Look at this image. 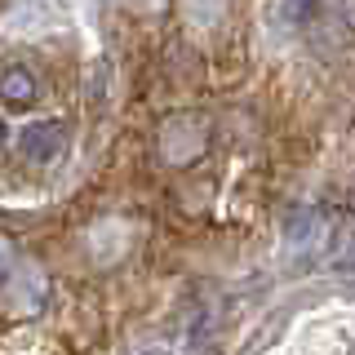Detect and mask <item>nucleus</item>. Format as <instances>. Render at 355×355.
<instances>
[{
    "instance_id": "nucleus-1",
    "label": "nucleus",
    "mask_w": 355,
    "mask_h": 355,
    "mask_svg": "<svg viewBox=\"0 0 355 355\" xmlns=\"http://www.w3.org/2000/svg\"><path fill=\"white\" fill-rule=\"evenodd\" d=\"M209 147V129L200 125L196 116H173V120H164V129H160V155H164V164H191L200 160Z\"/></svg>"
},
{
    "instance_id": "nucleus-2",
    "label": "nucleus",
    "mask_w": 355,
    "mask_h": 355,
    "mask_svg": "<svg viewBox=\"0 0 355 355\" xmlns=\"http://www.w3.org/2000/svg\"><path fill=\"white\" fill-rule=\"evenodd\" d=\"M44 293H49V284H44L40 266H14L9 271V280L0 284V302L9 306V315H31V311H40Z\"/></svg>"
},
{
    "instance_id": "nucleus-3",
    "label": "nucleus",
    "mask_w": 355,
    "mask_h": 355,
    "mask_svg": "<svg viewBox=\"0 0 355 355\" xmlns=\"http://www.w3.org/2000/svg\"><path fill=\"white\" fill-rule=\"evenodd\" d=\"M18 151L27 155V160H53V155L62 151V125L58 120H40V125H27L22 129V138H18Z\"/></svg>"
},
{
    "instance_id": "nucleus-4",
    "label": "nucleus",
    "mask_w": 355,
    "mask_h": 355,
    "mask_svg": "<svg viewBox=\"0 0 355 355\" xmlns=\"http://www.w3.org/2000/svg\"><path fill=\"white\" fill-rule=\"evenodd\" d=\"M36 94H40V85H36V76H31V71H22V67L0 71V98H5L9 107H27Z\"/></svg>"
},
{
    "instance_id": "nucleus-5",
    "label": "nucleus",
    "mask_w": 355,
    "mask_h": 355,
    "mask_svg": "<svg viewBox=\"0 0 355 355\" xmlns=\"http://www.w3.org/2000/svg\"><path fill=\"white\" fill-rule=\"evenodd\" d=\"M14 266H18V262H14V244L0 236V284L9 280V271H14Z\"/></svg>"
},
{
    "instance_id": "nucleus-6",
    "label": "nucleus",
    "mask_w": 355,
    "mask_h": 355,
    "mask_svg": "<svg viewBox=\"0 0 355 355\" xmlns=\"http://www.w3.org/2000/svg\"><path fill=\"white\" fill-rule=\"evenodd\" d=\"M342 262H347V266H355V236H351V244H347V253H342Z\"/></svg>"
},
{
    "instance_id": "nucleus-7",
    "label": "nucleus",
    "mask_w": 355,
    "mask_h": 355,
    "mask_svg": "<svg viewBox=\"0 0 355 355\" xmlns=\"http://www.w3.org/2000/svg\"><path fill=\"white\" fill-rule=\"evenodd\" d=\"M0 138H5V133H0Z\"/></svg>"
}]
</instances>
